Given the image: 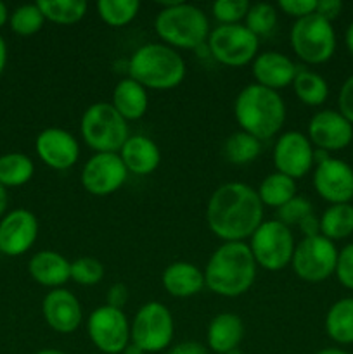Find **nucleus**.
Wrapping results in <instances>:
<instances>
[{
    "label": "nucleus",
    "instance_id": "4c0bfd02",
    "mask_svg": "<svg viewBox=\"0 0 353 354\" xmlns=\"http://www.w3.org/2000/svg\"><path fill=\"white\" fill-rule=\"evenodd\" d=\"M311 213H314V206L310 201L307 197L296 196L277 209V220L291 228L293 225H300Z\"/></svg>",
    "mask_w": 353,
    "mask_h": 354
},
{
    "label": "nucleus",
    "instance_id": "8fccbe9b",
    "mask_svg": "<svg viewBox=\"0 0 353 354\" xmlns=\"http://www.w3.org/2000/svg\"><path fill=\"white\" fill-rule=\"evenodd\" d=\"M9 9L3 2H0V28H3V24L9 23Z\"/></svg>",
    "mask_w": 353,
    "mask_h": 354
},
{
    "label": "nucleus",
    "instance_id": "4468645a",
    "mask_svg": "<svg viewBox=\"0 0 353 354\" xmlns=\"http://www.w3.org/2000/svg\"><path fill=\"white\" fill-rule=\"evenodd\" d=\"M272 161L275 171L300 180L315 168V147L307 133L296 130L284 131L273 145Z\"/></svg>",
    "mask_w": 353,
    "mask_h": 354
},
{
    "label": "nucleus",
    "instance_id": "7ed1b4c3",
    "mask_svg": "<svg viewBox=\"0 0 353 354\" xmlns=\"http://www.w3.org/2000/svg\"><path fill=\"white\" fill-rule=\"evenodd\" d=\"M234 118L241 131L253 135L260 142L270 140L286 123V102L275 90L251 83L235 97Z\"/></svg>",
    "mask_w": 353,
    "mask_h": 354
},
{
    "label": "nucleus",
    "instance_id": "412c9836",
    "mask_svg": "<svg viewBox=\"0 0 353 354\" xmlns=\"http://www.w3.org/2000/svg\"><path fill=\"white\" fill-rule=\"evenodd\" d=\"M118 154L127 171L137 176L151 175L161 165V151L158 144L141 133L130 135Z\"/></svg>",
    "mask_w": 353,
    "mask_h": 354
},
{
    "label": "nucleus",
    "instance_id": "5701e85b",
    "mask_svg": "<svg viewBox=\"0 0 353 354\" xmlns=\"http://www.w3.org/2000/svg\"><path fill=\"white\" fill-rule=\"evenodd\" d=\"M244 322L239 315L224 311L211 318L206 332V346L215 354H228L237 351L244 339Z\"/></svg>",
    "mask_w": 353,
    "mask_h": 354
},
{
    "label": "nucleus",
    "instance_id": "58836bf2",
    "mask_svg": "<svg viewBox=\"0 0 353 354\" xmlns=\"http://www.w3.org/2000/svg\"><path fill=\"white\" fill-rule=\"evenodd\" d=\"M334 275L343 287L353 290V242L338 252Z\"/></svg>",
    "mask_w": 353,
    "mask_h": 354
},
{
    "label": "nucleus",
    "instance_id": "473e14b6",
    "mask_svg": "<svg viewBox=\"0 0 353 354\" xmlns=\"http://www.w3.org/2000/svg\"><path fill=\"white\" fill-rule=\"evenodd\" d=\"M141 10L138 0H99L97 14L111 28H123L137 17Z\"/></svg>",
    "mask_w": 353,
    "mask_h": 354
},
{
    "label": "nucleus",
    "instance_id": "49530a36",
    "mask_svg": "<svg viewBox=\"0 0 353 354\" xmlns=\"http://www.w3.org/2000/svg\"><path fill=\"white\" fill-rule=\"evenodd\" d=\"M6 66H7V44L6 40H3L2 35H0V76H2Z\"/></svg>",
    "mask_w": 353,
    "mask_h": 354
},
{
    "label": "nucleus",
    "instance_id": "e433bc0d",
    "mask_svg": "<svg viewBox=\"0 0 353 354\" xmlns=\"http://www.w3.org/2000/svg\"><path fill=\"white\" fill-rule=\"evenodd\" d=\"M249 6L248 0H217L211 6V14L218 24H241L246 19Z\"/></svg>",
    "mask_w": 353,
    "mask_h": 354
},
{
    "label": "nucleus",
    "instance_id": "b1692460",
    "mask_svg": "<svg viewBox=\"0 0 353 354\" xmlns=\"http://www.w3.org/2000/svg\"><path fill=\"white\" fill-rule=\"evenodd\" d=\"M161 283L166 292L176 299L194 297L206 287L204 272L189 261H173L163 270Z\"/></svg>",
    "mask_w": 353,
    "mask_h": 354
},
{
    "label": "nucleus",
    "instance_id": "4be33fe9",
    "mask_svg": "<svg viewBox=\"0 0 353 354\" xmlns=\"http://www.w3.org/2000/svg\"><path fill=\"white\" fill-rule=\"evenodd\" d=\"M69 270H71V261L66 259V256H62L61 252L52 251V249L35 252L28 261V273L31 279L51 290L61 289L71 280Z\"/></svg>",
    "mask_w": 353,
    "mask_h": 354
},
{
    "label": "nucleus",
    "instance_id": "a878e982",
    "mask_svg": "<svg viewBox=\"0 0 353 354\" xmlns=\"http://www.w3.org/2000/svg\"><path fill=\"white\" fill-rule=\"evenodd\" d=\"M324 327L336 344H353V297H343L329 308Z\"/></svg>",
    "mask_w": 353,
    "mask_h": 354
},
{
    "label": "nucleus",
    "instance_id": "6ab92c4d",
    "mask_svg": "<svg viewBox=\"0 0 353 354\" xmlns=\"http://www.w3.org/2000/svg\"><path fill=\"white\" fill-rule=\"evenodd\" d=\"M42 315L48 327L57 334H73L83 322V310L80 299L64 289H52L42 301Z\"/></svg>",
    "mask_w": 353,
    "mask_h": 354
},
{
    "label": "nucleus",
    "instance_id": "bb28decb",
    "mask_svg": "<svg viewBox=\"0 0 353 354\" xmlns=\"http://www.w3.org/2000/svg\"><path fill=\"white\" fill-rule=\"evenodd\" d=\"M256 192H258V197L263 206L279 209L280 206H284L293 197L298 196L296 180L289 178V176L282 175L279 171H273L262 180Z\"/></svg>",
    "mask_w": 353,
    "mask_h": 354
},
{
    "label": "nucleus",
    "instance_id": "f257e3e1",
    "mask_svg": "<svg viewBox=\"0 0 353 354\" xmlns=\"http://www.w3.org/2000/svg\"><path fill=\"white\" fill-rule=\"evenodd\" d=\"M263 211L265 206L256 189L242 182H228L208 199L206 223L220 241L246 242L263 223Z\"/></svg>",
    "mask_w": 353,
    "mask_h": 354
},
{
    "label": "nucleus",
    "instance_id": "c03bdc74",
    "mask_svg": "<svg viewBox=\"0 0 353 354\" xmlns=\"http://www.w3.org/2000/svg\"><path fill=\"white\" fill-rule=\"evenodd\" d=\"M168 354H210V349L197 341H183L173 346Z\"/></svg>",
    "mask_w": 353,
    "mask_h": 354
},
{
    "label": "nucleus",
    "instance_id": "ea45409f",
    "mask_svg": "<svg viewBox=\"0 0 353 354\" xmlns=\"http://www.w3.org/2000/svg\"><path fill=\"white\" fill-rule=\"evenodd\" d=\"M277 9L282 10L286 16L294 17V19H301V17H307L315 12V9H317V0H280L277 3Z\"/></svg>",
    "mask_w": 353,
    "mask_h": 354
},
{
    "label": "nucleus",
    "instance_id": "f704fd0d",
    "mask_svg": "<svg viewBox=\"0 0 353 354\" xmlns=\"http://www.w3.org/2000/svg\"><path fill=\"white\" fill-rule=\"evenodd\" d=\"M277 24V7L266 2H256L249 6L244 26L256 37H266Z\"/></svg>",
    "mask_w": 353,
    "mask_h": 354
},
{
    "label": "nucleus",
    "instance_id": "1a4fd4ad",
    "mask_svg": "<svg viewBox=\"0 0 353 354\" xmlns=\"http://www.w3.org/2000/svg\"><path fill=\"white\" fill-rule=\"evenodd\" d=\"M206 45L210 57L228 68L251 64L260 54V38L253 35L244 23L218 24L210 31Z\"/></svg>",
    "mask_w": 353,
    "mask_h": 354
},
{
    "label": "nucleus",
    "instance_id": "09e8293b",
    "mask_svg": "<svg viewBox=\"0 0 353 354\" xmlns=\"http://www.w3.org/2000/svg\"><path fill=\"white\" fill-rule=\"evenodd\" d=\"M345 45H346V50L353 55V21L348 24L345 31Z\"/></svg>",
    "mask_w": 353,
    "mask_h": 354
},
{
    "label": "nucleus",
    "instance_id": "9d476101",
    "mask_svg": "<svg viewBox=\"0 0 353 354\" xmlns=\"http://www.w3.org/2000/svg\"><path fill=\"white\" fill-rule=\"evenodd\" d=\"M256 265L266 272H280L291 265L294 252V235L279 220L263 221L248 242Z\"/></svg>",
    "mask_w": 353,
    "mask_h": 354
},
{
    "label": "nucleus",
    "instance_id": "c9c22d12",
    "mask_svg": "<svg viewBox=\"0 0 353 354\" xmlns=\"http://www.w3.org/2000/svg\"><path fill=\"white\" fill-rule=\"evenodd\" d=\"M104 275H106V268L102 263L90 256H82L71 261V270H69V277L75 283L83 287H92L102 282Z\"/></svg>",
    "mask_w": 353,
    "mask_h": 354
},
{
    "label": "nucleus",
    "instance_id": "39448f33",
    "mask_svg": "<svg viewBox=\"0 0 353 354\" xmlns=\"http://www.w3.org/2000/svg\"><path fill=\"white\" fill-rule=\"evenodd\" d=\"M154 31L161 44L175 50H196L210 37V19L203 9L185 2L161 3L154 17Z\"/></svg>",
    "mask_w": 353,
    "mask_h": 354
},
{
    "label": "nucleus",
    "instance_id": "603ef678",
    "mask_svg": "<svg viewBox=\"0 0 353 354\" xmlns=\"http://www.w3.org/2000/svg\"><path fill=\"white\" fill-rule=\"evenodd\" d=\"M317 354H350V353L339 348H325V349H320Z\"/></svg>",
    "mask_w": 353,
    "mask_h": 354
},
{
    "label": "nucleus",
    "instance_id": "79ce46f5",
    "mask_svg": "<svg viewBox=\"0 0 353 354\" xmlns=\"http://www.w3.org/2000/svg\"><path fill=\"white\" fill-rule=\"evenodd\" d=\"M128 287L125 283L118 282L107 289L106 294V304L111 308H118V310H123L125 304L128 303Z\"/></svg>",
    "mask_w": 353,
    "mask_h": 354
},
{
    "label": "nucleus",
    "instance_id": "0eeeda50",
    "mask_svg": "<svg viewBox=\"0 0 353 354\" xmlns=\"http://www.w3.org/2000/svg\"><path fill=\"white\" fill-rule=\"evenodd\" d=\"M289 41L294 55L307 64H324L336 52V31L332 23L315 12L294 21Z\"/></svg>",
    "mask_w": 353,
    "mask_h": 354
},
{
    "label": "nucleus",
    "instance_id": "c85d7f7f",
    "mask_svg": "<svg viewBox=\"0 0 353 354\" xmlns=\"http://www.w3.org/2000/svg\"><path fill=\"white\" fill-rule=\"evenodd\" d=\"M35 165L23 152H7L0 156V185L6 189L23 187L33 178Z\"/></svg>",
    "mask_w": 353,
    "mask_h": 354
},
{
    "label": "nucleus",
    "instance_id": "c756f323",
    "mask_svg": "<svg viewBox=\"0 0 353 354\" xmlns=\"http://www.w3.org/2000/svg\"><path fill=\"white\" fill-rule=\"evenodd\" d=\"M353 234L352 204H331L320 216V235L329 241H343Z\"/></svg>",
    "mask_w": 353,
    "mask_h": 354
},
{
    "label": "nucleus",
    "instance_id": "a19ab883",
    "mask_svg": "<svg viewBox=\"0 0 353 354\" xmlns=\"http://www.w3.org/2000/svg\"><path fill=\"white\" fill-rule=\"evenodd\" d=\"M338 111L353 124V75L348 76L339 88Z\"/></svg>",
    "mask_w": 353,
    "mask_h": 354
},
{
    "label": "nucleus",
    "instance_id": "cd10ccee",
    "mask_svg": "<svg viewBox=\"0 0 353 354\" xmlns=\"http://www.w3.org/2000/svg\"><path fill=\"white\" fill-rule=\"evenodd\" d=\"M293 92L300 102L305 106L318 107L327 100L329 97V85L325 78L311 69L300 68L293 82Z\"/></svg>",
    "mask_w": 353,
    "mask_h": 354
},
{
    "label": "nucleus",
    "instance_id": "a18cd8bd",
    "mask_svg": "<svg viewBox=\"0 0 353 354\" xmlns=\"http://www.w3.org/2000/svg\"><path fill=\"white\" fill-rule=\"evenodd\" d=\"M298 228L301 230L303 237H315V235H320V216H317L315 213L308 214Z\"/></svg>",
    "mask_w": 353,
    "mask_h": 354
},
{
    "label": "nucleus",
    "instance_id": "3c124183",
    "mask_svg": "<svg viewBox=\"0 0 353 354\" xmlns=\"http://www.w3.org/2000/svg\"><path fill=\"white\" fill-rule=\"evenodd\" d=\"M121 354H145L144 351H142L141 348H138V346H135L134 342H130V344L127 346V348L123 349V353Z\"/></svg>",
    "mask_w": 353,
    "mask_h": 354
},
{
    "label": "nucleus",
    "instance_id": "ddd939ff",
    "mask_svg": "<svg viewBox=\"0 0 353 354\" xmlns=\"http://www.w3.org/2000/svg\"><path fill=\"white\" fill-rule=\"evenodd\" d=\"M128 171L118 152H96L83 165L82 187L96 197H107L125 185Z\"/></svg>",
    "mask_w": 353,
    "mask_h": 354
},
{
    "label": "nucleus",
    "instance_id": "864d4df0",
    "mask_svg": "<svg viewBox=\"0 0 353 354\" xmlns=\"http://www.w3.org/2000/svg\"><path fill=\"white\" fill-rule=\"evenodd\" d=\"M35 354H68V353H64V351H61V349H42V351H38V353H35Z\"/></svg>",
    "mask_w": 353,
    "mask_h": 354
},
{
    "label": "nucleus",
    "instance_id": "6e6552de",
    "mask_svg": "<svg viewBox=\"0 0 353 354\" xmlns=\"http://www.w3.org/2000/svg\"><path fill=\"white\" fill-rule=\"evenodd\" d=\"M175 320L168 308L159 301L142 304L130 322V342L147 353H161L172 346Z\"/></svg>",
    "mask_w": 353,
    "mask_h": 354
},
{
    "label": "nucleus",
    "instance_id": "393cba45",
    "mask_svg": "<svg viewBox=\"0 0 353 354\" xmlns=\"http://www.w3.org/2000/svg\"><path fill=\"white\" fill-rule=\"evenodd\" d=\"M111 106L127 121H137L147 114L149 93L147 88L132 80L130 76L121 78L113 90Z\"/></svg>",
    "mask_w": 353,
    "mask_h": 354
},
{
    "label": "nucleus",
    "instance_id": "f03ea898",
    "mask_svg": "<svg viewBox=\"0 0 353 354\" xmlns=\"http://www.w3.org/2000/svg\"><path fill=\"white\" fill-rule=\"evenodd\" d=\"M256 272L258 265L248 242H224L204 266V283L217 296L239 297L251 289Z\"/></svg>",
    "mask_w": 353,
    "mask_h": 354
},
{
    "label": "nucleus",
    "instance_id": "423d86ee",
    "mask_svg": "<svg viewBox=\"0 0 353 354\" xmlns=\"http://www.w3.org/2000/svg\"><path fill=\"white\" fill-rule=\"evenodd\" d=\"M83 142L96 152H120L130 137L128 121L111 102H93L83 111L80 120Z\"/></svg>",
    "mask_w": 353,
    "mask_h": 354
},
{
    "label": "nucleus",
    "instance_id": "2eb2a0df",
    "mask_svg": "<svg viewBox=\"0 0 353 354\" xmlns=\"http://www.w3.org/2000/svg\"><path fill=\"white\" fill-rule=\"evenodd\" d=\"M38 218L24 207L9 211L0 220V252L17 258L30 251L38 239Z\"/></svg>",
    "mask_w": 353,
    "mask_h": 354
},
{
    "label": "nucleus",
    "instance_id": "37998d69",
    "mask_svg": "<svg viewBox=\"0 0 353 354\" xmlns=\"http://www.w3.org/2000/svg\"><path fill=\"white\" fill-rule=\"evenodd\" d=\"M341 10H343L341 0H317V9H315V14H318V16L324 17L325 21L332 23V21L341 14Z\"/></svg>",
    "mask_w": 353,
    "mask_h": 354
},
{
    "label": "nucleus",
    "instance_id": "7c9ffc66",
    "mask_svg": "<svg viewBox=\"0 0 353 354\" xmlns=\"http://www.w3.org/2000/svg\"><path fill=\"white\" fill-rule=\"evenodd\" d=\"M37 6L45 21L61 26L80 23L89 10V3L85 0H38Z\"/></svg>",
    "mask_w": 353,
    "mask_h": 354
},
{
    "label": "nucleus",
    "instance_id": "9b49d317",
    "mask_svg": "<svg viewBox=\"0 0 353 354\" xmlns=\"http://www.w3.org/2000/svg\"><path fill=\"white\" fill-rule=\"evenodd\" d=\"M338 252L334 242L322 235L303 237L294 245L291 268L303 282L320 283L334 275Z\"/></svg>",
    "mask_w": 353,
    "mask_h": 354
},
{
    "label": "nucleus",
    "instance_id": "aec40b11",
    "mask_svg": "<svg viewBox=\"0 0 353 354\" xmlns=\"http://www.w3.org/2000/svg\"><path fill=\"white\" fill-rule=\"evenodd\" d=\"M298 69L300 68L289 55L277 50L260 52L255 61L251 62L255 83L265 86V88L275 90V92L293 85Z\"/></svg>",
    "mask_w": 353,
    "mask_h": 354
},
{
    "label": "nucleus",
    "instance_id": "f3484780",
    "mask_svg": "<svg viewBox=\"0 0 353 354\" xmlns=\"http://www.w3.org/2000/svg\"><path fill=\"white\" fill-rule=\"evenodd\" d=\"M307 137L318 151H343L353 140V124L339 111L322 109L308 121Z\"/></svg>",
    "mask_w": 353,
    "mask_h": 354
},
{
    "label": "nucleus",
    "instance_id": "a211bd4d",
    "mask_svg": "<svg viewBox=\"0 0 353 354\" xmlns=\"http://www.w3.org/2000/svg\"><path fill=\"white\" fill-rule=\"evenodd\" d=\"M35 151L38 158L55 171L73 168L80 159L78 138L64 128H45L35 138Z\"/></svg>",
    "mask_w": 353,
    "mask_h": 354
},
{
    "label": "nucleus",
    "instance_id": "dca6fc26",
    "mask_svg": "<svg viewBox=\"0 0 353 354\" xmlns=\"http://www.w3.org/2000/svg\"><path fill=\"white\" fill-rule=\"evenodd\" d=\"M314 189L331 204H350L353 199V168L338 158H327L314 168Z\"/></svg>",
    "mask_w": 353,
    "mask_h": 354
},
{
    "label": "nucleus",
    "instance_id": "f8f14e48",
    "mask_svg": "<svg viewBox=\"0 0 353 354\" xmlns=\"http://www.w3.org/2000/svg\"><path fill=\"white\" fill-rule=\"evenodd\" d=\"M87 334L100 353L121 354L130 344V320L123 310L104 304L87 318Z\"/></svg>",
    "mask_w": 353,
    "mask_h": 354
},
{
    "label": "nucleus",
    "instance_id": "2f4dec72",
    "mask_svg": "<svg viewBox=\"0 0 353 354\" xmlns=\"http://www.w3.org/2000/svg\"><path fill=\"white\" fill-rule=\"evenodd\" d=\"M262 154V142L246 131H235L224 144V156L230 165L246 166Z\"/></svg>",
    "mask_w": 353,
    "mask_h": 354
},
{
    "label": "nucleus",
    "instance_id": "72a5a7b5",
    "mask_svg": "<svg viewBox=\"0 0 353 354\" xmlns=\"http://www.w3.org/2000/svg\"><path fill=\"white\" fill-rule=\"evenodd\" d=\"M9 24L10 30L19 37H31L44 28L45 17L37 3H23L10 12Z\"/></svg>",
    "mask_w": 353,
    "mask_h": 354
},
{
    "label": "nucleus",
    "instance_id": "5fc2aeb1",
    "mask_svg": "<svg viewBox=\"0 0 353 354\" xmlns=\"http://www.w3.org/2000/svg\"><path fill=\"white\" fill-rule=\"evenodd\" d=\"M228 354H241L239 351H234V353H228Z\"/></svg>",
    "mask_w": 353,
    "mask_h": 354
},
{
    "label": "nucleus",
    "instance_id": "de8ad7c7",
    "mask_svg": "<svg viewBox=\"0 0 353 354\" xmlns=\"http://www.w3.org/2000/svg\"><path fill=\"white\" fill-rule=\"evenodd\" d=\"M7 204H9V196H7V189H6V187L0 185V220H2L3 214H6Z\"/></svg>",
    "mask_w": 353,
    "mask_h": 354
},
{
    "label": "nucleus",
    "instance_id": "20e7f679",
    "mask_svg": "<svg viewBox=\"0 0 353 354\" xmlns=\"http://www.w3.org/2000/svg\"><path fill=\"white\" fill-rule=\"evenodd\" d=\"M127 73L147 90H173L185 78L187 66L179 50L161 41H149L130 55Z\"/></svg>",
    "mask_w": 353,
    "mask_h": 354
}]
</instances>
